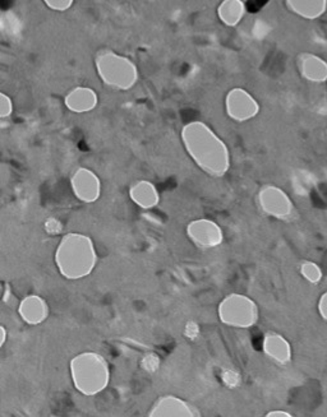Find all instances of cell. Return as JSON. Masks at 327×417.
Returning <instances> with one entry per match:
<instances>
[{"mask_svg": "<svg viewBox=\"0 0 327 417\" xmlns=\"http://www.w3.org/2000/svg\"><path fill=\"white\" fill-rule=\"evenodd\" d=\"M183 147L195 166L211 178L227 174L232 160L227 143L211 126L195 120L184 125L181 131Z\"/></svg>", "mask_w": 327, "mask_h": 417, "instance_id": "1", "label": "cell"}, {"mask_svg": "<svg viewBox=\"0 0 327 417\" xmlns=\"http://www.w3.org/2000/svg\"><path fill=\"white\" fill-rule=\"evenodd\" d=\"M96 263L97 256L91 237L77 232L62 237L55 251V264L64 278H85L94 271Z\"/></svg>", "mask_w": 327, "mask_h": 417, "instance_id": "2", "label": "cell"}, {"mask_svg": "<svg viewBox=\"0 0 327 417\" xmlns=\"http://www.w3.org/2000/svg\"><path fill=\"white\" fill-rule=\"evenodd\" d=\"M73 386L83 396H96L107 389L110 369L104 356L97 352H82L70 360Z\"/></svg>", "mask_w": 327, "mask_h": 417, "instance_id": "3", "label": "cell"}, {"mask_svg": "<svg viewBox=\"0 0 327 417\" xmlns=\"http://www.w3.org/2000/svg\"><path fill=\"white\" fill-rule=\"evenodd\" d=\"M95 69L101 83L113 91L126 92L139 82L136 63L117 51L101 50L95 58Z\"/></svg>", "mask_w": 327, "mask_h": 417, "instance_id": "4", "label": "cell"}, {"mask_svg": "<svg viewBox=\"0 0 327 417\" xmlns=\"http://www.w3.org/2000/svg\"><path fill=\"white\" fill-rule=\"evenodd\" d=\"M219 318L221 323L233 328H252L259 318L258 305L248 296L232 293L221 301Z\"/></svg>", "mask_w": 327, "mask_h": 417, "instance_id": "5", "label": "cell"}, {"mask_svg": "<svg viewBox=\"0 0 327 417\" xmlns=\"http://www.w3.org/2000/svg\"><path fill=\"white\" fill-rule=\"evenodd\" d=\"M258 206L264 215L284 222L296 217V207L289 195L282 188L264 185L257 195Z\"/></svg>", "mask_w": 327, "mask_h": 417, "instance_id": "6", "label": "cell"}, {"mask_svg": "<svg viewBox=\"0 0 327 417\" xmlns=\"http://www.w3.org/2000/svg\"><path fill=\"white\" fill-rule=\"evenodd\" d=\"M224 107L227 118L235 123L250 121L261 112L257 99L243 87H234L227 91L224 99Z\"/></svg>", "mask_w": 327, "mask_h": 417, "instance_id": "7", "label": "cell"}, {"mask_svg": "<svg viewBox=\"0 0 327 417\" xmlns=\"http://www.w3.org/2000/svg\"><path fill=\"white\" fill-rule=\"evenodd\" d=\"M187 237L200 249H214L224 242V232L219 224L208 218H198L189 222Z\"/></svg>", "mask_w": 327, "mask_h": 417, "instance_id": "8", "label": "cell"}, {"mask_svg": "<svg viewBox=\"0 0 327 417\" xmlns=\"http://www.w3.org/2000/svg\"><path fill=\"white\" fill-rule=\"evenodd\" d=\"M70 188L77 200L91 205L100 198L102 184L100 178L91 168H80L70 178Z\"/></svg>", "mask_w": 327, "mask_h": 417, "instance_id": "9", "label": "cell"}, {"mask_svg": "<svg viewBox=\"0 0 327 417\" xmlns=\"http://www.w3.org/2000/svg\"><path fill=\"white\" fill-rule=\"evenodd\" d=\"M150 416H201L195 407L176 396H164L152 405Z\"/></svg>", "mask_w": 327, "mask_h": 417, "instance_id": "10", "label": "cell"}, {"mask_svg": "<svg viewBox=\"0 0 327 417\" xmlns=\"http://www.w3.org/2000/svg\"><path fill=\"white\" fill-rule=\"evenodd\" d=\"M64 105L75 114H86L92 112L99 105V94L94 88L78 86L65 94Z\"/></svg>", "mask_w": 327, "mask_h": 417, "instance_id": "11", "label": "cell"}, {"mask_svg": "<svg viewBox=\"0 0 327 417\" xmlns=\"http://www.w3.org/2000/svg\"><path fill=\"white\" fill-rule=\"evenodd\" d=\"M18 313L25 323L38 325L49 317V305L41 296L30 295L21 301Z\"/></svg>", "mask_w": 327, "mask_h": 417, "instance_id": "12", "label": "cell"}, {"mask_svg": "<svg viewBox=\"0 0 327 417\" xmlns=\"http://www.w3.org/2000/svg\"><path fill=\"white\" fill-rule=\"evenodd\" d=\"M298 68L306 81L325 83L327 80V63L321 56L304 53L298 59Z\"/></svg>", "mask_w": 327, "mask_h": 417, "instance_id": "13", "label": "cell"}, {"mask_svg": "<svg viewBox=\"0 0 327 417\" xmlns=\"http://www.w3.org/2000/svg\"><path fill=\"white\" fill-rule=\"evenodd\" d=\"M264 355L280 365H285L291 360V346L285 337L279 335L277 332H269L264 335Z\"/></svg>", "mask_w": 327, "mask_h": 417, "instance_id": "14", "label": "cell"}, {"mask_svg": "<svg viewBox=\"0 0 327 417\" xmlns=\"http://www.w3.org/2000/svg\"><path fill=\"white\" fill-rule=\"evenodd\" d=\"M129 198L136 206L142 210H152L158 206L160 202V194L158 188L152 184L151 181H136L132 187L129 188Z\"/></svg>", "mask_w": 327, "mask_h": 417, "instance_id": "15", "label": "cell"}, {"mask_svg": "<svg viewBox=\"0 0 327 417\" xmlns=\"http://www.w3.org/2000/svg\"><path fill=\"white\" fill-rule=\"evenodd\" d=\"M285 6L298 17L315 21L326 13L327 0H285Z\"/></svg>", "mask_w": 327, "mask_h": 417, "instance_id": "16", "label": "cell"}, {"mask_svg": "<svg viewBox=\"0 0 327 417\" xmlns=\"http://www.w3.org/2000/svg\"><path fill=\"white\" fill-rule=\"evenodd\" d=\"M247 8L243 0H221L218 6V18L227 27H237L245 18Z\"/></svg>", "mask_w": 327, "mask_h": 417, "instance_id": "17", "label": "cell"}, {"mask_svg": "<svg viewBox=\"0 0 327 417\" xmlns=\"http://www.w3.org/2000/svg\"><path fill=\"white\" fill-rule=\"evenodd\" d=\"M301 274L304 280L309 281V283H320L323 277L322 269L315 261H304L301 264Z\"/></svg>", "mask_w": 327, "mask_h": 417, "instance_id": "18", "label": "cell"}, {"mask_svg": "<svg viewBox=\"0 0 327 417\" xmlns=\"http://www.w3.org/2000/svg\"><path fill=\"white\" fill-rule=\"evenodd\" d=\"M221 381L229 389H237L242 384V375L237 370L227 367L221 372Z\"/></svg>", "mask_w": 327, "mask_h": 417, "instance_id": "19", "label": "cell"}, {"mask_svg": "<svg viewBox=\"0 0 327 417\" xmlns=\"http://www.w3.org/2000/svg\"><path fill=\"white\" fill-rule=\"evenodd\" d=\"M161 365V360L156 354L149 352L141 360V367L147 373H156Z\"/></svg>", "mask_w": 327, "mask_h": 417, "instance_id": "20", "label": "cell"}, {"mask_svg": "<svg viewBox=\"0 0 327 417\" xmlns=\"http://www.w3.org/2000/svg\"><path fill=\"white\" fill-rule=\"evenodd\" d=\"M183 335H184V337H186L188 341L195 342V341H197V340L200 338V336H201V327H200L198 323L195 322V320H189V322H187L186 325H184Z\"/></svg>", "mask_w": 327, "mask_h": 417, "instance_id": "21", "label": "cell"}, {"mask_svg": "<svg viewBox=\"0 0 327 417\" xmlns=\"http://www.w3.org/2000/svg\"><path fill=\"white\" fill-rule=\"evenodd\" d=\"M45 6L54 12H65L70 9L76 0H43Z\"/></svg>", "mask_w": 327, "mask_h": 417, "instance_id": "22", "label": "cell"}, {"mask_svg": "<svg viewBox=\"0 0 327 417\" xmlns=\"http://www.w3.org/2000/svg\"><path fill=\"white\" fill-rule=\"evenodd\" d=\"M13 112V102L8 94L0 92V119L11 117Z\"/></svg>", "mask_w": 327, "mask_h": 417, "instance_id": "23", "label": "cell"}, {"mask_svg": "<svg viewBox=\"0 0 327 417\" xmlns=\"http://www.w3.org/2000/svg\"><path fill=\"white\" fill-rule=\"evenodd\" d=\"M44 229L49 235H60L63 231V224L58 218L50 217L45 221Z\"/></svg>", "mask_w": 327, "mask_h": 417, "instance_id": "24", "label": "cell"}, {"mask_svg": "<svg viewBox=\"0 0 327 417\" xmlns=\"http://www.w3.org/2000/svg\"><path fill=\"white\" fill-rule=\"evenodd\" d=\"M326 298L327 293H323L321 295V299L318 301V313H320V315H321L322 319L323 320H326Z\"/></svg>", "mask_w": 327, "mask_h": 417, "instance_id": "25", "label": "cell"}, {"mask_svg": "<svg viewBox=\"0 0 327 417\" xmlns=\"http://www.w3.org/2000/svg\"><path fill=\"white\" fill-rule=\"evenodd\" d=\"M266 416H267V417H291V416H293V415H291V413H289V412L280 411V410H277V411L267 412V413H266Z\"/></svg>", "mask_w": 327, "mask_h": 417, "instance_id": "26", "label": "cell"}, {"mask_svg": "<svg viewBox=\"0 0 327 417\" xmlns=\"http://www.w3.org/2000/svg\"><path fill=\"white\" fill-rule=\"evenodd\" d=\"M6 341V330L0 324V349L4 346Z\"/></svg>", "mask_w": 327, "mask_h": 417, "instance_id": "27", "label": "cell"}]
</instances>
